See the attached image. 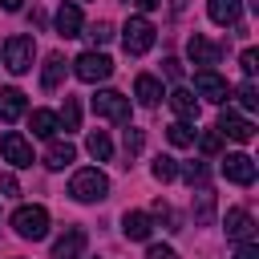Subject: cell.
<instances>
[{"mask_svg":"<svg viewBox=\"0 0 259 259\" xmlns=\"http://www.w3.org/2000/svg\"><path fill=\"white\" fill-rule=\"evenodd\" d=\"M105 194H109V178L97 166H85L69 178V198H77V202H101Z\"/></svg>","mask_w":259,"mask_h":259,"instance_id":"6da1fadb","label":"cell"},{"mask_svg":"<svg viewBox=\"0 0 259 259\" xmlns=\"http://www.w3.org/2000/svg\"><path fill=\"white\" fill-rule=\"evenodd\" d=\"M154 36H158V28H154L146 16H130L125 28H121V49H125L130 57H142V53L154 49Z\"/></svg>","mask_w":259,"mask_h":259,"instance_id":"7a4b0ae2","label":"cell"},{"mask_svg":"<svg viewBox=\"0 0 259 259\" xmlns=\"http://www.w3.org/2000/svg\"><path fill=\"white\" fill-rule=\"evenodd\" d=\"M32 57H36V40H32V36L16 32V36L4 40V65H8V73L24 77V73L32 69Z\"/></svg>","mask_w":259,"mask_h":259,"instance_id":"3957f363","label":"cell"},{"mask_svg":"<svg viewBox=\"0 0 259 259\" xmlns=\"http://www.w3.org/2000/svg\"><path fill=\"white\" fill-rule=\"evenodd\" d=\"M89 105H93L97 117L117 121V125H130V97H125V93H117V89H97Z\"/></svg>","mask_w":259,"mask_h":259,"instance_id":"277c9868","label":"cell"},{"mask_svg":"<svg viewBox=\"0 0 259 259\" xmlns=\"http://www.w3.org/2000/svg\"><path fill=\"white\" fill-rule=\"evenodd\" d=\"M12 231L20 235V239H45L49 235V210L45 206H20L16 214H12Z\"/></svg>","mask_w":259,"mask_h":259,"instance_id":"5b68a950","label":"cell"},{"mask_svg":"<svg viewBox=\"0 0 259 259\" xmlns=\"http://www.w3.org/2000/svg\"><path fill=\"white\" fill-rule=\"evenodd\" d=\"M73 73L85 81V85H97V81H105L109 73H113V61L105 57V53H97V49H89V53H81L77 61H73Z\"/></svg>","mask_w":259,"mask_h":259,"instance_id":"8992f818","label":"cell"},{"mask_svg":"<svg viewBox=\"0 0 259 259\" xmlns=\"http://www.w3.org/2000/svg\"><path fill=\"white\" fill-rule=\"evenodd\" d=\"M214 130H219L223 138H231V142H243V146H247V142L255 138V125H251L247 117H239V113H235L231 105H227V109L219 113V125H214Z\"/></svg>","mask_w":259,"mask_h":259,"instance_id":"52a82bcc","label":"cell"},{"mask_svg":"<svg viewBox=\"0 0 259 259\" xmlns=\"http://www.w3.org/2000/svg\"><path fill=\"white\" fill-rule=\"evenodd\" d=\"M0 154H4V162H12L16 170L32 166V146H28V138H20L16 130H8V134L0 138Z\"/></svg>","mask_w":259,"mask_h":259,"instance_id":"ba28073f","label":"cell"},{"mask_svg":"<svg viewBox=\"0 0 259 259\" xmlns=\"http://www.w3.org/2000/svg\"><path fill=\"white\" fill-rule=\"evenodd\" d=\"M194 89H198V97H206L210 105H223V101H227V93H231V89H227V81H223L214 69H198V73H194Z\"/></svg>","mask_w":259,"mask_h":259,"instance_id":"9c48e42d","label":"cell"},{"mask_svg":"<svg viewBox=\"0 0 259 259\" xmlns=\"http://www.w3.org/2000/svg\"><path fill=\"white\" fill-rule=\"evenodd\" d=\"M223 178L235 182V186H251L255 182V162L247 154H227L223 158Z\"/></svg>","mask_w":259,"mask_h":259,"instance_id":"30bf717a","label":"cell"},{"mask_svg":"<svg viewBox=\"0 0 259 259\" xmlns=\"http://www.w3.org/2000/svg\"><path fill=\"white\" fill-rule=\"evenodd\" d=\"M186 53H190V61L198 65V69H210L219 57H223V45H214V40H206L202 32H194L190 40H186Z\"/></svg>","mask_w":259,"mask_h":259,"instance_id":"8fae6325","label":"cell"},{"mask_svg":"<svg viewBox=\"0 0 259 259\" xmlns=\"http://www.w3.org/2000/svg\"><path fill=\"white\" fill-rule=\"evenodd\" d=\"M227 239H235V243L255 239V219H251V210H243V206H231V210H227Z\"/></svg>","mask_w":259,"mask_h":259,"instance_id":"7c38bea8","label":"cell"},{"mask_svg":"<svg viewBox=\"0 0 259 259\" xmlns=\"http://www.w3.org/2000/svg\"><path fill=\"white\" fill-rule=\"evenodd\" d=\"M85 243H89V235H85L81 227H69V231L53 243V259H77V255L85 251Z\"/></svg>","mask_w":259,"mask_h":259,"instance_id":"4fadbf2b","label":"cell"},{"mask_svg":"<svg viewBox=\"0 0 259 259\" xmlns=\"http://www.w3.org/2000/svg\"><path fill=\"white\" fill-rule=\"evenodd\" d=\"M53 28H57V36L61 40H69V36H81V8L69 0V4H61L57 8V20H53Z\"/></svg>","mask_w":259,"mask_h":259,"instance_id":"5bb4252c","label":"cell"},{"mask_svg":"<svg viewBox=\"0 0 259 259\" xmlns=\"http://www.w3.org/2000/svg\"><path fill=\"white\" fill-rule=\"evenodd\" d=\"M150 231H154V219H150L146 210H125V214H121V235H125V239L142 243V239H150Z\"/></svg>","mask_w":259,"mask_h":259,"instance_id":"9a60e30c","label":"cell"},{"mask_svg":"<svg viewBox=\"0 0 259 259\" xmlns=\"http://www.w3.org/2000/svg\"><path fill=\"white\" fill-rule=\"evenodd\" d=\"M73 158H77V146L73 142L49 138V154H45V166L49 170H65V166H73Z\"/></svg>","mask_w":259,"mask_h":259,"instance_id":"2e32d148","label":"cell"},{"mask_svg":"<svg viewBox=\"0 0 259 259\" xmlns=\"http://www.w3.org/2000/svg\"><path fill=\"white\" fill-rule=\"evenodd\" d=\"M206 12H210V20L214 24H239V16H243V0H210L206 4Z\"/></svg>","mask_w":259,"mask_h":259,"instance_id":"e0dca14e","label":"cell"},{"mask_svg":"<svg viewBox=\"0 0 259 259\" xmlns=\"http://www.w3.org/2000/svg\"><path fill=\"white\" fill-rule=\"evenodd\" d=\"M170 109L178 113V121H194L202 105H198V97H194L190 89H174V93H170Z\"/></svg>","mask_w":259,"mask_h":259,"instance_id":"ac0fdd59","label":"cell"},{"mask_svg":"<svg viewBox=\"0 0 259 259\" xmlns=\"http://www.w3.org/2000/svg\"><path fill=\"white\" fill-rule=\"evenodd\" d=\"M0 117H4V121L24 117V93H20L16 85H4V89H0Z\"/></svg>","mask_w":259,"mask_h":259,"instance_id":"d6986e66","label":"cell"},{"mask_svg":"<svg viewBox=\"0 0 259 259\" xmlns=\"http://www.w3.org/2000/svg\"><path fill=\"white\" fill-rule=\"evenodd\" d=\"M65 69H69V65H65V57H61V53H49V57H45V69H40V85L53 93V89L65 81Z\"/></svg>","mask_w":259,"mask_h":259,"instance_id":"ffe728a7","label":"cell"},{"mask_svg":"<svg viewBox=\"0 0 259 259\" xmlns=\"http://www.w3.org/2000/svg\"><path fill=\"white\" fill-rule=\"evenodd\" d=\"M134 97H138L142 105H158V97H162V81L150 77V73H138V81H134Z\"/></svg>","mask_w":259,"mask_h":259,"instance_id":"44dd1931","label":"cell"},{"mask_svg":"<svg viewBox=\"0 0 259 259\" xmlns=\"http://www.w3.org/2000/svg\"><path fill=\"white\" fill-rule=\"evenodd\" d=\"M28 125H32L36 138H57V130H61V121H57L53 109H32L28 113Z\"/></svg>","mask_w":259,"mask_h":259,"instance_id":"7402d4cb","label":"cell"},{"mask_svg":"<svg viewBox=\"0 0 259 259\" xmlns=\"http://www.w3.org/2000/svg\"><path fill=\"white\" fill-rule=\"evenodd\" d=\"M85 150H89V158H97V162H109V158H113V142H109L105 130H93V134L85 138Z\"/></svg>","mask_w":259,"mask_h":259,"instance_id":"603a6c76","label":"cell"},{"mask_svg":"<svg viewBox=\"0 0 259 259\" xmlns=\"http://www.w3.org/2000/svg\"><path fill=\"white\" fill-rule=\"evenodd\" d=\"M190 206H194V223H202V227H206V223L214 219V194H210L206 186H198V194H194V202H190Z\"/></svg>","mask_w":259,"mask_h":259,"instance_id":"cb8c5ba5","label":"cell"},{"mask_svg":"<svg viewBox=\"0 0 259 259\" xmlns=\"http://www.w3.org/2000/svg\"><path fill=\"white\" fill-rule=\"evenodd\" d=\"M57 121H61V130H65V134H69V130H77V125H81V101L65 93V105H61Z\"/></svg>","mask_w":259,"mask_h":259,"instance_id":"d4e9b609","label":"cell"},{"mask_svg":"<svg viewBox=\"0 0 259 259\" xmlns=\"http://www.w3.org/2000/svg\"><path fill=\"white\" fill-rule=\"evenodd\" d=\"M166 138H170V146H178V150L194 146V130H190L186 121H174V125H166Z\"/></svg>","mask_w":259,"mask_h":259,"instance_id":"484cf974","label":"cell"},{"mask_svg":"<svg viewBox=\"0 0 259 259\" xmlns=\"http://www.w3.org/2000/svg\"><path fill=\"white\" fill-rule=\"evenodd\" d=\"M150 174H154L158 182H174V178H178V162H174V158H166V154H158V158H154V166H150Z\"/></svg>","mask_w":259,"mask_h":259,"instance_id":"4316f807","label":"cell"},{"mask_svg":"<svg viewBox=\"0 0 259 259\" xmlns=\"http://www.w3.org/2000/svg\"><path fill=\"white\" fill-rule=\"evenodd\" d=\"M235 97H239V105H243V109H259V89H255V81H251V77L235 89Z\"/></svg>","mask_w":259,"mask_h":259,"instance_id":"83f0119b","label":"cell"},{"mask_svg":"<svg viewBox=\"0 0 259 259\" xmlns=\"http://www.w3.org/2000/svg\"><path fill=\"white\" fill-rule=\"evenodd\" d=\"M142 142H146V134L130 125V130H125V166H130V162H134V158L142 154Z\"/></svg>","mask_w":259,"mask_h":259,"instance_id":"f1b7e54d","label":"cell"},{"mask_svg":"<svg viewBox=\"0 0 259 259\" xmlns=\"http://www.w3.org/2000/svg\"><path fill=\"white\" fill-rule=\"evenodd\" d=\"M178 174H182L190 186H206V166H202V162H186V166H178Z\"/></svg>","mask_w":259,"mask_h":259,"instance_id":"f546056e","label":"cell"},{"mask_svg":"<svg viewBox=\"0 0 259 259\" xmlns=\"http://www.w3.org/2000/svg\"><path fill=\"white\" fill-rule=\"evenodd\" d=\"M85 36H89V45L97 49V45H105V40L113 36V24H109V20H97V24H89V32H85Z\"/></svg>","mask_w":259,"mask_h":259,"instance_id":"4dcf8cb0","label":"cell"},{"mask_svg":"<svg viewBox=\"0 0 259 259\" xmlns=\"http://www.w3.org/2000/svg\"><path fill=\"white\" fill-rule=\"evenodd\" d=\"M198 150H202V154H219V150H223V134H219V130H206V134L198 138Z\"/></svg>","mask_w":259,"mask_h":259,"instance_id":"1f68e13d","label":"cell"},{"mask_svg":"<svg viewBox=\"0 0 259 259\" xmlns=\"http://www.w3.org/2000/svg\"><path fill=\"white\" fill-rule=\"evenodd\" d=\"M239 65H243V73H247V77H255V69H259V53H255V49H243Z\"/></svg>","mask_w":259,"mask_h":259,"instance_id":"d6a6232c","label":"cell"},{"mask_svg":"<svg viewBox=\"0 0 259 259\" xmlns=\"http://www.w3.org/2000/svg\"><path fill=\"white\" fill-rule=\"evenodd\" d=\"M0 194H4V198H16V194H20V182H16L12 174H0Z\"/></svg>","mask_w":259,"mask_h":259,"instance_id":"836d02e7","label":"cell"},{"mask_svg":"<svg viewBox=\"0 0 259 259\" xmlns=\"http://www.w3.org/2000/svg\"><path fill=\"white\" fill-rule=\"evenodd\" d=\"M146 259H178V251H174V247H166V243H154V247L146 251Z\"/></svg>","mask_w":259,"mask_h":259,"instance_id":"e575fe53","label":"cell"},{"mask_svg":"<svg viewBox=\"0 0 259 259\" xmlns=\"http://www.w3.org/2000/svg\"><path fill=\"white\" fill-rule=\"evenodd\" d=\"M235 259H259V247L247 239V243H239V247H235Z\"/></svg>","mask_w":259,"mask_h":259,"instance_id":"d590c367","label":"cell"},{"mask_svg":"<svg viewBox=\"0 0 259 259\" xmlns=\"http://www.w3.org/2000/svg\"><path fill=\"white\" fill-rule=\"evenodd\" d=\"M125 4H138L142 12H154V8H162V0H125Z\"/></svg>","mask_w":259,"mask_h":259,"instance_id":"8d00e7d4","label":"cell"},{"mask_svg":"<svg viewBox=\"0 0 259 259\" xmlns=\"http://www.w3.org/2000/svg\"><path fill=\"white\" fill-rule=\"evenodd\" d=\"M166 77H174V81H178V77H182V65H178V61H174V57H170V61H166Z\"/></svg>","mask_w":259,"mask_h":259,"instance_id":"74e56055","label":"cell"},{"mask_svg":"<svg viewBox=\"0 0 259 259\" xmlns=\"http://www.w3.org/2000/svg\"><path fill=\"white\" fill-rule=\"evenodd\" d=\"M20 4H24V0H0V8H4V12H20Z\"/></svg>","mask_w":259,"mask_h":259,"instance_id":"f35d334b","label":"cell"}]
</instances>
